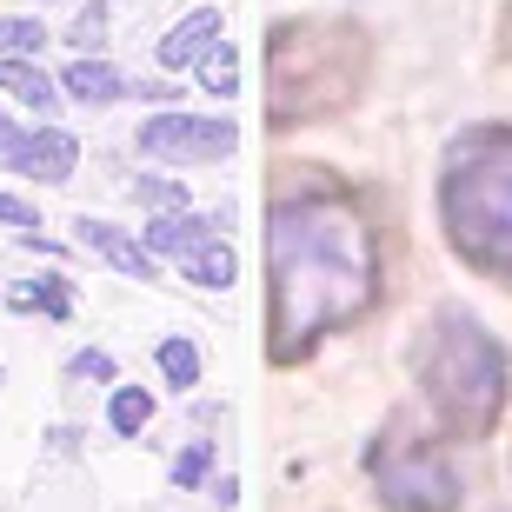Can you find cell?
Masks as SVG:
<instances>
[{
	"instance_id": "cell-1",
	"label": "cell",
	"mask_w": 512,
	"mask_h": 512,
	"mask_svg": "<svg viewBox=\"0 0 512 512\" xmlns=\"http://www.w3.org/2000/svg\"><path fill=\"white\" fill-rule=\"evenodd\" d=\"M386 286L380 220L340 173L280 160L266 187V360L300 366L326 333L366 320Z\"/></svg>"
},
{
	"instance_id": "cell-2",
	"label": "cell",
	"mask_w": 512,
	"mask_h": 512,
	"mask_svg": "<svg viewBox=\"0 0 512 512\" xmlns=\"http://www.w3.org/2000/svg\"><path fill=\"white\" fill-rule=\"evenodd\" d=\"M439 227L459 266L512 286V127H466L439 160Z\"/></svg>"
},
{
	"instance_id": "cell-3",
	"label": "cell",
	"mask_w": 512,
	"mask_h": 512,
	"mask_svg": "<svg viewBox=\"0 0 512 512\" xmlns=\"http://www.w3.org/2000/svg\"><path fill=\"white\" fill-rule=\"evenodd\" d=\"M366 34L353 20H280L266 34V127L293 133L346 114L366 87Z\"/></svg>"
},
{
	"instance_id": "cell-4",
	"label": "cell",
	"mask_w": 512,
	"mask_h": 512,
	"mask_svg": "<svg viewBox=\"0 0 512 512\" xmlns=\"http://www.w3.org/2000/svg\"><path fill=\"white\" fill-rule=\"evenodd\" d=\"M419 393H426V413L446 439H459V446L486 439L506 419V399H512L506 346L466 306H446L426 333V353H419Z\"/></svg>"
},
{
	"instance_id": "cell-5",
	"label": "cell",
	"mask_w": 512,
	"mask_h": 512,
	"mask_svg": "<svg viewBox=\"0 0 512 512\" xmlns=\"http://www.w3.org/2000/svg\"><path fill=\"white\" fill-rule=\"evenodd\" d=\"M366 479L393 512H459V473L446 459V439H419V433H386L366 453Z\"/></svg>"
},
{
	"instance_id": "cell-6",
	"label": "cell",
	"mask_w": 512,
	"mask_h": 512,
	"mask_svg": "<svg viewBox=\"0 0 512 512\" xmlns=\"http://www.w3.org/2000/svg\"><path fill=\"white\" fill-rule=\"evenodd\" d=\"M133 147H140V160H167V167H207V160H227V153L240 147V127H233L227 114H180V107H167V114L140 120Z\"/></svg>"
},
{
	"instance_id": "cell-7",
	"label": "cell",
	"mask_w": 512,
	"mask_h": 512,
	"mask_svg": "<svg viewBox=\"0 0 512 512\" xmlns=\"http://www.w3.org/2000/svg\"><path fill=\"white\" fill-rule=\"evenodd\" d=\"M80 147H74V133H60V127H34V133H20V147L7 153V167L20 173V180H40V187H60L67 173H74Z\"/></svg>"
},
{
	"instance_id": "cell-8",
	"label": "cell",
	"mask_w": 512,
	"mask_h": 512,
	"mask_svg": "<svg viewBox=\"0 0 512 512\" xmlns=\"http://www.w3.org/2000/svg\"><path fill=\"white\" fill-rule=\"evenodd\" d=\"M80 247L100 253V260L114 266V273H127V280H160L153 247H147V240H133V233H120L114 220H80Z\"/></svg>"
},
{
	"instance_id": "cell-9",
	"label": "cell",
	"mask_w": 512,
	"mask_h": 512,
	"mask_svg": "<svg viewBox=\"0 0 512 512\" xmlns=\"http://www.w3.org/2000/svg\"><path fill=\"white\" fill-rule=\"evenodd\" d=\"M60 94L67 100H87V107H114V100L133 94V80L120 74V67H107L100 54H80L67 74H60Z\"/></svg>"
},
{
	"instance_id": "cell-10",
	"label": "cell",
	"mask_w": 512,
	"mask_h": 512,
	"mask_svg": "<svg viewBox=\"0 0 512 512\" xmlns=\"http://www.w3.org/2000/svg\"><path fill=\"white\" fill-rule=\"evenodd\" d=\"M0 94H14L40 120H54V107H60V87L34 67V54H0Z\"/></svg>"
},
{
	"instance_id": "cell-11",
	"label": "cell",
	"mask_w": 512,
	"mask_h": 512,
	"mask_svg": "<svg viewBox=\"0 0 512 512\" xmlns=\"http://www.w3.org/2000/svg\"><path fill=\"white\" fill-rule=\"evenodd\" d=\"M213 40H220V7H193V14L180 20L167 40H160V67H173V74H193V60L207 54Z\"/></svg>"
},
{
	"instance_id": "cell-12",
	"label": "cell",
	"mask_w": 512,
	"mask_h": 512,
	"mask_svg": "<svg viewBox=\"0 0 512 512\" xmlns=\"http://www.w3.org/2000/svg\"><path fill=\"white\" fill-rule=\"evenodd\" d=\"M180 280H193V286H207V293H220V286L240 280V260H233L227 240H200V247L180 253Z\"/></svg>"
},
{
	"instance_id": "cell-13",
	"label": "cell",
	"mask_w": 512,
	"mask_h": 512,
	"mask_svg": "<svg viewBox=\"0 0 512 512\" xmlns=\"http://www.w3.org/2000/svg\"><path fill=\"white\" fill-rule=\"evenodd\" d=\"M200 240H207V220H200V213H187V207H167V213H160V220L147 227L153 260H160V253H173V260H180V253L200 247Z\"/></svg>"
},
{
	"instance_id": "cell-14",
	"label": "cell",
	"mask_w": 512,
	"mask_h": 512,
	"mask_svg": "<svg viewBox=\"0 0 512 512\" xmlns=\"http://www.w3.org/2000/svg\"><path fill=\"white\" fill-rule=\"evenodd\" d=\"M7 306H14V313H47V320H67V313H74V286L60 280V273H40L34 286H14V293H7Z\"/></svg>"
},
{
	"instance_id": "cell-15",
	"label": "cell",
	"mask_w": 512,
	"mask_h": 512,
	"mask_svg": "<svg viewBox=\"0 0 512 512\" xmlns=\"http://www.w3.org/2000/svg\"><path fill=\"white\" fill-rule=\"evenodd\" d=\"M193 74H200V87H207V94H220V100L240 94V54H233L227 40H213L207 54L193 60Z\"/></svg>"
},
{
	"instance_id": "cell-16",
	"label": "cell",
	"mask_w": 512,
	"mask_h": 512,
	"mask_svg": "<svg viewBox=\"0 0 512 512\" xmlns=\"http://www.w3.org/2000/svg\"><path fill=\"white\" fill-rule=\"evenodd\" d=\"M107 419H114L120 439H140V433H147V419H153V393H140V386H120L114 406H107Z\"/></svg>"
},
{
	"instance_id": "cell-17",
	"label": "cell",
	"mask_w": 512,
	"mask_h": 512,
	"mask_svg": "<svg viewBox=\"0 0 512 512\" xmlns=\"http://www.w3.org/2000/svg\"><path fill=\"white\" fill-rule=\"evenodd\" d=\"M160 373H167V386L193 393V386H200V346L193 340H160Z\"/></svg>"
},
{
	"instance_id": "cell-18",
	"label": "cell",
	"mask_w": 512,
	"mask_h": 512,
	"mask_svg": "<svg viewBox=\"0 0 512 512\" xmlns=\"http://www.w3.org/2000/svg\"><path fill=\"white\" fill-rule=\"evenodd\" d=\"M40 47H47L40 14H7L0 20V54H40Z\"/></svg>"
},
{
	"instance_id": "cell-19",
	"label": "cell",
	"mask_w": 512,
	"mask_h": 512,
	"mask_svg": "<svg viewBox=\"0 0 512 512\" xmlns=\"http://www.w3.org/2000/svg\"><path fill=\"white\" fill-rule=\"evenodd\" d=\"M207 473H213V446H207V439H193L187 453L173 459V486H180V493H193V486H200Z\"/></svg>"
},
{
	"instance_id": "cell-20",
	"label": "cell",
	"mask_w": 512,
	"mask_h": 512,
	"mask_svg": "<svg viewBox=\"0 0 512 512\" xmlns=\"http://www.w3.org/2000/svg\"><path fill=\"white\" fill-rule=\"evenodd\" d=\"M67 40H74L80 54H100V40H107V7H87V14L67 27Z\"/></svg>"
},
{
	"instance_id": "cell-21",
	"label": "cell",
	"mask_w": 512,
	"mask_h": 512,
	"mask_svg": "<svg viewBox=\"0 0 512 512\" xmlns=\"http://www.w3.org/2000/svg\"><path fill=\"white\" fill-rule=\"evenodd\" d=\"M133 193H140L147 207H187V187H180V180H133Z\"/></svg>"
},
{
	"instance_id": "cell-22",
	"label": "cell",
	"mask_w": 512,
	"mask_h": 512,
	"mask_svg": "<svg viewBox=\"0 0 512 512\" xmlns=\"http://www.w3.org/2000/svg\"><path fill=\"white\" fill-rule=\"evenodd\" d=\"M74 380H114V360H107V353H100V346H87V353H74Z\"/></svg>"
},
{
	"instance_id": "cell-23",
	"label": "cell",
	"mask_w": 512,
	"mask_h": 512,
	"mask_svg": "<svg viewBox=\"0 0 512 512\" xmlns=\"http://www.w3.org/2000/svg\"><path fill=\"white\" fill-rule=\"evenodd\" d=\"M0 220H7V227H20V233L40 227V213L27 207V200H14V193H0Z\"/></svg>"
},
{
	"instance_id": "cell-24",
	"label": "cell",
	"mask_w": 512,
	"mask_h": 512,
	"mask_svg": "<svg viewBox=\"0 0 512 512\" xmlns=\"http://www.w3.org/2000/svg\"><path fill=\"white\" fill-rule=\"evenodd\" d=\"M20 133H27V127H20V120H7V114H0V160H7V153L20 147Z\"/></svg>"
}]
</instances>
